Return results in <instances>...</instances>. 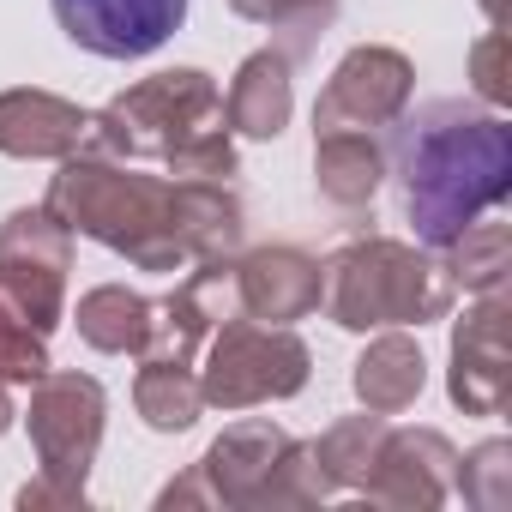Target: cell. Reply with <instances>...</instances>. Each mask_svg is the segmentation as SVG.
I'll return each instance as SVG.
<instances>
[{
    "label": "cell",
    "instance_id": "1",
    "mask_svg": "<svg viewBox=\"0 0 512 512\" xmlns=\"http://www.w3.org/2000/svg\"><path fill=\"white\" fill-rule=\"evenodd\" d=\"M49 217H61L73 235H91L97 247L133 260L139 272H181L199 260H235L247 235V211L229 193V181H175V175H139L133 163L73 151L49 175Z\"/></svg>",
    "mask_w": 512,
    "mask_h": 512
},
{
    "label": "cell",
    "instance_id": "2",
    "mask_svg": "<svg viewBox=\"0 0 512 512\" xmlns=\"http://www.w3.org/2000/svg\"><path fill=\"white\" fill-rule=\"evenodd\" d=\"M386 157L398 163L404 223L428 253L512 199V127L494 109H470L458 97L428 103L404 121L398 151Z\"/></svg>",
    "mask_w": 512,
    "mask_h": 512
},
{
    "label": "cell",
    "instance_id": "3",
    "mask_svg": "<svg viewBox=\"0 0 512 512\" xmlns=\"http://www.w3.org/2000/svg\"><path fill=\"white\" fill-rule=\"evenodd\" d=\"M85 151L115 163H163L175 181H229L235 133L223 115V91L199 67H169L91 115Z\"/></svg>",
    "mask_w": 512,
    "mask_h": 512
},
{
    "label": "cell",
    "instance_id": "4",
    "mask_svg": "<svg viewBox=\"0 0 512 512\" xmlns=\"http://www.w3.org/2000/svg\"><path fill=\"white\" fill-rule=\"evenodd\" d=\"M458 302L440 253L422 241L356 235L326 260V320L344 332H386V326H428L446 320Z\"/></svg>",
    "mask_w": 512,
    "mask_h": 512
},
{
    "label": "cell",
    "instance_id": "5",
    "mask_svg": "<svg viewBox=\"0 0 512 512\" xmlns=\"http://www.w3.org/2000/svg\"><path fill=\"white\" fill-rule=\"evenodd\" d=\"M199 476L211 488V506H235V512H284V506H320L326 500L308 446L266 416L223 428L205 446Z\"/></svg>",
    "mask_w": 512,
    "mask_h": 512
},
{
    "label": "cell",
    "instance_id": "6",
    "mask_svg": "<svg viewBox=\"0 0 512 512\" xmlns=\"http://www.w3.org/2000/svg\"><path fill=\"white\" fill-rule=\"evenodd\" d=\"M308 374H314V356L290 326L229 314L205 338L199 398L211 410H253V404H272V398H296L308 386Z\"/></svg>",
    "mask_w": 512,
    "mask_h": 512
},
{
    "label": "cell",
    "instance_id": "7",
    "mask_svg": "<svg viewBox=\"0 0 512 512\" xmlns=\"http://www.w3.org/2000/svg\"><path fill=\"white\" fill-rule=\"evenodd\" d=\"M67 272H73V229L61 217L25 205L0 223V302L43 338L67 320Z\"/></svg>",
    "mask_w": 512,
    "mask_h": 512
},
{
    "label": "cell",
    "instance_id": "8",
    "mask_svg": "<svg viewBox=\"0 0 512 512\" xmlns=\"http://www.w3.org/2000/svg\"><path fill=\"white\" fill-rule=\"evenodd\" d=\"M103 416H109V398L91 374H55L49 368L43 380H31L25 428H31V446H37V476L85 488V476L97 464V446H103Z\"/></svg>",
    "mask_w": 512,
    "mask_h": 512
},
{
    "label": "cell",
    "instance_id": "9",
    "mask_svg": "<svg viewBox=\"0 0 512 512\" xmlns=\"http://www.w3.org/2000/svg\"><path fill=\"white\" fill-rule=\"evenodd\" d=\"M410 97H416L410 55L386 43H362L332 67L314 103V133H386L410 115Z\"/></svg>",
    "mask_w": 512,
    "mask_h": 512
},
{
    "label": "cell",
    "instance_id": "10",
    "mask_svg": "<svg viewBox=\"0 0 512 512\" xmlns=\"http://www.w3.org/2000/svg\"><path fill=\"white\" fill-rule=\"evenodd\" d=\"M241 314L235 308V266L229 260H199L187 284H175L169 296L151 302L145 314V338H139V362H175V368H193V356L205 350V338Z\"/></svg>",
    "mask_w": 512,
    "mask_h": 512
},
{
    "label": "cell",
    "instance_id": "11",
    "mask_svg": "<svg viewBox=\"0 0 512 512\" xmlns=\"http://www.w3.org/2000/svg\"><path fill=\"white\" fill-rule=\"evenodd\" d=\"M506 320L512 302L506 290L482 296L458 326H452V368H446V392L464 416H506L512 398V350H506Z\"/></svg>",
    "mask_w": 512,
    "mask_h": 512
},
{
    "label": "cell",
    "instance_id": "12",
    "mask_svg": "<svg viewBox=\"0 0 512 512\" xmlns=\"http://www.w3.org/2000/svg\"><path fill=\"white\" fill-rule=\"evenodd\" d=\"M452 476H458V446L440 428H386L380 458L356 494L392 512H434L452 494Z\"/></svg>",
    "mask_w": 512,
    "mask_h": 512
},
{
    "label": "cell",
    "instance_id": "13",
    "mask_svg": "<svg viewBox=\"0 0 512 512\" xmlns=\"http://www.w3.org/2000/svg\"><path fill=\"white\" fill-rule=\"evenodd\" d=\"M55 19L85 55L139 61L181 31L187 0H55Z\"/></svg>",
    "mask_w": 512,
    "mask_h": 512
},
{
    "label": "cell",
    "instance_id": "14",
    "mask_svg": "<svg viewBox=\"0 0 512 512\" xmlns=\"http://www.w3.org/2000/svg\"><path fill=\"white\" fill-rule=\"evenodd\" d=\"M326 296V266L302 247H253L235 266V308L266 326H296L320 314Z\"/></svg>",
    "mask_w": 512,
    "mask_h": 512
},
{
    "label": "cell",
    "instance_id": "15",
    "mask_svg": "<svg viewBox=\"0 0 512 512\" xmlns=\"http://www.w3.org/2000/svg\"><path fill=\"white\" fill-rule=\"evenodd\" d=\"M91 115L55 91H0V151L7 157H37V163H61L73 151H85Z\"/></svg>",
    "mask_w": 512,
    "mask_h": 512
},
{
    "label": "cell",
    "instance_id": "16",
    "mask_svg": "<svg viewBox=\"0 0 512 512\" xmlns=\"http://www.w3.org/2000/svg\"><path fill=\"white\" fill-rule=\"evenodd\" d=\"M290 109H296V79H290V55L284 49H260V55H247L235 67L229 97H223L229 133H241V139H278L290 127Z\"/></svg>",
    "mask_w": 512,
    "mask_h": 512
},
{
    "label": "cell",
    "instance_id": "17",
    "mask_svg": "<svg viewBox=\"0 0 512 512\" xmlns=\"http://www.w3.org/2000/svg\"><path fill=\"white\" fill-rule=\"evenodd\" d=\"M386 139L380 133H314V187L338 211H368L386 181Z\"/></svg>",
    "mask_w": 512,
    "mask_h": 512
},
{
    "label": "cell",
    "instance_id": "18",
    "mask_svg": "<svg viewBox=\"0 0 512 512\" xmlns=\"http://www.w3.org/2000/svg\"><path fill=\"white\" fill-rule=\"evenodd\" d=\"M350 386H356L362 410H374V416H398V410H410V404L422 398V386H428L422 344H416L404 326H386V332L356 356Z\"/></svg>",
    "mask_w": 512,
    "mask_h": 512
},
{
    "label": "cell",
    "instance_id": "19",
    "mask_svg": "<svg viewBox=\"0 0 512 512\" xmlns=\"http://www.w3.org/2000/svg\"><path fill=\"white\" fill-rule=\"evenodd\" d=\"M440 266H446L452 290H470V296L506 290V278H512V229H506V217L488 211V217L464 223V229L440 247Z\"/></svg>",
    "mask_w": 512,
    "mask_h": 512
},
{
    "label": "cell",
    "instance_id": "20",
    "mask_svg": "<svg viewBox=\"0 0 512 512\" xmlns=\"http://www.w3.org/2000/svg\"><path fill=\"white\" fill-rule=\"evenodd\" d=\"M386 416H344V422H332L314 446H308V458H314V476H320V488H326V500L332 494H356L362 482H368V470H374V458H380V440H386Z\"/></svg>",
    "mask_w": 512,
    "mask_h": 512
},
{
    "label": "cell",
    "instance_id": "21",
    "mask_svg": "<svg viewBox=\"0 0 512 512\" xmlns=\"http://www.w3.org/2000/svg\"><path fill=\"white\" fill-rule=\"evenodd\" d=\"M145 314H151V302H145L139 290H127V284H97V290L79 296L73 326H79V338H85L91 350H103V356H133L139 338H145Z\"/></svg>",
    "mask_w": 512,
    "mask_h": 512
},
{
    "label": "cell",
    "instance_id": "22",
    "mask_svg": "<svg viewBox=\"0 0 512 512\" xmlns=\"http://www.w3.org/2000/svg\"><path fill=\"white\" fill-rule=\"evenodd\" d=\"M133 404H139L145 428H157V434H187L199 422V410H205L193 368H175V362H139Z\"/></svg>",
    "mask_w": 512,
    "mask_h": 512
},
{
    "label": "cell",
    "instance_id": "23",
    "mask_svg": "<svg viewBox=\"0 0 512 512\" xmlns=\"http://www.w3.org/2000/svg\"><path fill=\"white\" fill-rule=\"evenodd\" d=\"M229 7L241 13V19H253V25H272V31H284L290 37V61L302 55V49H314L320 37H326V25L338 19V0H229Z\"/></svg>",
    "mask_w": 512,
    "mask_h": 512
},
{
    "label": "cell",
    "instance_id": "24",
    "mask_svg": "<svg viewBox=\"0 0 512 512\" xmlns=\"http://www.w3.org/2000/svg\"><path fill=\"white\" fill-rule=\"evenodd\" d=\"M452 494H464V506H476V512H506L512 506V446L482 440L470 458H458Z\"/></svg>",
    "mask_w": 512,
    "mask_h": 512
},
{
    "label": "cell",
    "instance_id": "25",
    "mask_svg": "<svg viewBox=\"0 0 512 512\" xmlns=\"http://www.w3.org/2000/svg\"><path fill=\"white\" fill-rule=\"evenodd\" d=\"M49 374V338L31 332L7 302H0V380L7 386H31Z\"/></svg>",
    "mask_w": 512,
    "mask_h": 512
},
{
    "label": "cell",
    "instance_id": "26",
    "mask_svg": "<svg viewBox=\"0 0 512 512\" xmlns=\"http://www.w3.org/2000/svg\"><path fill=\"white\" fill-rule=\"evenodd\" d=\"M470 91H476L488 109H506V103H512V37H506V31H488V37L470 49Z\"/></svg>",
    "mask_w": 512,
    "mask_h": 512
},
{
    "label": "cell",
    "instance_id": "27",
    "mask_svg": "<svg viewBox=\"0 0 512 512\" xmlns=\"http://www.w3.org/2000/svg\"><path fill=\"white\" fill-rule=\"evenodd\" d=\"M43 506H85V488H67V482H49V476H37V482H25V488H19V512H43Z\"/></svg>",
    "mask_w": 512,
    "mask_h": 512
},
{
    "label": "cell",
    "instance_id": "28",
    "mask_svg": "<svg viewBox=\"0 0 512 512\" xmlns=\"http://www.w3.org/2000/svg\"><path fill=\"white\" fill-rule=\"evenodd\" d=\"M157 506L163 512H175V506H211V488H205V476H199V464L187 470V476H175L163 494H157Z\"/></svg>",
    "mask_w": 512,
    "mask_h": 512
},
{
    "label": "cell",
    "instance_id": "29",
    "mask_svg": "<svg viewBox=\"0 0 512 512\" xmlns=\"http://www.w3.org/2000/svg\"><path fill=\"white\" fill-rule=\"evenodd\" d=\"M13 416H19V410H13V386H7V380H0V434H7V428H13Z\"/></svg>",
    "mask_w": 512,
    "mask_h": 512
},
{
    "label": "cell",
    "instance_id": "30",
    "mask_svg": "<svg viewBox=\"0 0 512 512\" xmlns=\"http://www.w3.org/2000/svg\"><path fill=\"white\" fill-rule=\"evenodd\" d=\"M482 13H488L494 31H506V0H482Z\"/></svg>",
    "mask_w": 512,
    "mask_h": 512
}]
</instances>
